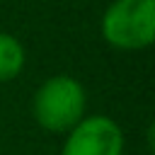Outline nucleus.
I'll list each match as a JSON object with an SVG mask.
<instances>
[{
	"mask_svg": "<svg viewBox=\"0 0 155 155\" xmlns=\"http://www.w3.org/2000/svg\"><path fill=\"white\" fill-rule=\"evenodd\" d=\"M87 111V92L73 75L46 78L31 97V116L48 133H68Z\"/></svg>",
	"mask_w": 155,
	"mask_h": 155,
	"instance_id": "obj_1",
	"label": "nucleus"
},
{
	"mask_svg": "<svg viewBox=\"0 0 155 155\" xmlns=\"http://www.w3.org/2000/svg\"><path fill=\"white\" fill-rule=\"evenodd\" d=\"M99 31L116 51H145L155 39V0H111Z\"/></svg>",
	"mask_w": 155,
	"mask_h": 155,
	"instance_id": "obj_2",
	"label": "nucleus"
},
{
	"mask_svg": "<svg viewBox=\"0 0 155 155\" xmlns=\"http://www.w3.org/2000/svg\"><path fill=\"white\" fill-rule=\"evenodd\" d=\"M126 138L116 119L85 114L63 138L61 155H124Z\"/></svg>",
	"mask_w": 155,
	"mask_h": 155,
	"instance_id": "obj_3",
	"label": "nucleus"
},
{
	"mask_svg": "<svg viewBox=\"0 0 155 155\" xmlns=\"http://www.w3.org/2000/svg\"><path fill=\"white\" fill-rule=\"evenodd\" d=\"M27 63V51L15 34L0 31V82L15 80Z\"/></svg>",
	"mask_w": 155,
	"mask_h": 155,
	"instance_id": "obj_4",
	"label": "nucleus"
}]
</instances>
